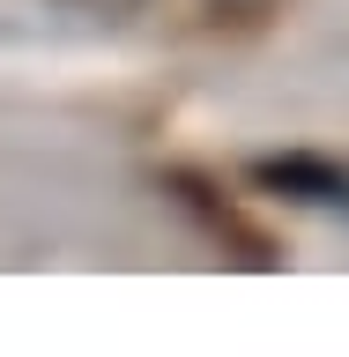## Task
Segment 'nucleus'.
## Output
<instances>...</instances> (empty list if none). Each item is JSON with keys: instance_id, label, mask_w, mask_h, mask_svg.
Masks as SVG:
<instances>
[{"instance_id": "nucleus-1", "label": "nucleus", "mask_w": 349, "mask_h": 357, "mask_svg": "<svg viewBox=\"0 0 349 357\" xmlns=\"http://www.w3.org/2000/svg\"><path fill=\"white\" fill-rule=\"evenodd\" d=\"M164 186H171V194L201 216V231H208L216 245H231L245 268H275V245H267V231H261V223H245V216H238V208H231V201H223L201 172H164Z\"/></svg>"}, {"instance_id": "nucleus-2", "label": "nucleus", "mask_w": 349, "mask_h": 357, "mask_svg": "<svg viewBox=\"0 0 349 357\" xmlns=\"http://www.w3.org/2000/svg\"><path fill=\"white\" fill-rule=\"evenodd\" d=\"M253 186L261 194H283V201H305V208H342L349 216V172L327 164V156H253Z\"/></svg>"}, {"instance_id": "nucleus-3", "label": "nucleus", "mask_w": 349, "mask_h": 357, "mask_svg": "<svg viewBox=\"0 0 349 357\" xmlns=\"http://www.w3.org/2000/svg\"><path fill=\"white\" fill-rule=\"evenodd\" d=\"M89 8H127V0H89Z\"/></svg>"}]
</instances>
